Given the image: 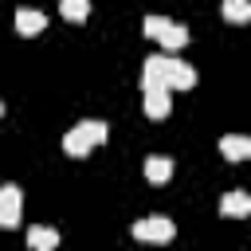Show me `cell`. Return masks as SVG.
I'll use <instances>...</instances> for the list:
<instances>
[{"label": "cell", "instance_id": "1", "mask_svg": "<svg viewBox=\"0 0 251 251\" xmlns=\"http://www.w3.org/2000/svg\"><path fill=\"white\" fill-rule=\"evenodd\" d=\"M110 137V126L102 122V118H86V122H78L75 129H67L63 133V149L71 153V157H86L94 145H102Z\"/></svg>", "mask_w": 251, "mask_h": 251}, {"label": "cell", "instance_id": "2", "mask_svg": "<svg viewBox=\"0 0 251 251\" xmlns=\"http://www.w3.org/2000/svg\"><path fill=\"white\" fill-rule=\"evenodd\" d=\"M176 235V224L169 216H145V220H133V239L141 243H169Z\"/></svg>", "mask_w": 251, "mask_h": 251}, {"label": "cell", "instance_id": "3", "mask_svg": "<svg viewBox=\"0 0 251 251\" xmlns=\"http://www.w3.org/2000/svg\"><path fill=\"white\" fill-rule=\"evenodd\" d=\"M24 212V196L16 184H0V227H16Z\"/></svg>", "mask_w": 251, "mask_h": 251}, {"label": "cell", "instance_id": "4", "mask_svg": "<svg viewBox=\"0 0 251 251\" xmlns=\"http://www.w3.org/2000/svg\"><path fill=\"white\" fill-rule=\"evenodd\" d=\"M169 63H173V55H149L145 67H141V86H145V90H165Z\"/></svg>", "mask_w": 251, "mask_h": 251}, {"label": "cell", "instance_id": "5", "mask_svg": "<svg viewBox=\"0 0 251 251\" xmlns=\"http://www.w3.org/2000/svg\"><path fill=\"white\" fill-rule=\"evenodd\" d=\"M188 86H196V67L173 55V63H169V75H165V90H188Z\"/></svg>", "mask_w": 251, "mask_h": 251}, {"label": "cell", "instance_id": "6", "mask_svg": "<svg viewBox=\"0 0 251 251\" xmlns=\"http://www.w3.org/2000/svg\"><path fill=\"white\" fill-rule=\"evenodd\" d=\"M47 27V16L39 8H16V31L20 35H39Z\"/></svg>", "mask_w": 251, "mask_h": 251}, {"label": "cell", "instance_id": "7", "mask_svg": "<svg viewBox=\"0 0 251 251\" xmlns=\"http://www.w3.org/2000/svg\"><path fill=\"white\" fill-rule=\"evenodd\" d=\"M27 247L31 251H55L59 247V231L47 227V224H31L27 227Z\"/></svg>", "mask_w": 251, "mask_h": 251}, {"label": "cell", "instance_id": "8", "mask_svg": "<svg viewBox=\"0 0 251 251\" xmlns=\"http://www.w3.org/2000/svg\"><path fill=\"white\" fill-rule=\"evenodd\" d=\"M220 153H224L227 161H243V157H251V137H243V133H224V137H220Z\"/></svg>", "mask_w": 251, "mask_h": 251}, {"label": "cell", "instance_id": "9", "mask_svg": "<svg viewBox=\"0 0 251 251\" xmlns=\"http://www.w3.org/2000/svg\"><path fill=\"white\" fill-rule=\"evenodd\" d=\"M169 176H173V157H165V153H149V157H145V180L165 184Z\"/></svg>", "mask_w": 251, "mask_h": 251}, {"label": "cell", "instance_id": "10", "mask_svg": "<svg viewBox=\"0 0 251 251\" xmlns=\"http://www.w3.org/2000/svg\"><path fill=\"white\" fill-rule=\"evenodd\" d=\"M220 212H224V216H247V212H251V196H247L243 188H231V192L220 200Z\"/></svg>", "mask_w": 251, "mask_h": 251}, {"label": "cell", "instance_id": "11", "mask_svg": "<svg viewBox=\"0 0 251 251\" xmlns=\"http://www.w3.org/2000/svg\"><path fill=\"white\" fill-rule=\"evenodd\" d=\"M169 110H173L169 90H145V114L149 118H169Z\"/></svg>", "mask_w": 251, "mask_h": 251}, {"label": "cell", "instance_id": "12", "mask_svg": "<svg viewBox=\"0 0 251 251\" xmlns=\"http://www.w3.org/2000/svg\"><path fill=\"white\" fill-rule=\"evenodd\" d=\"M157 43H165L169 51H176V47H184V43H188V27L173 20V24H169V27L161 31V39H157Z\"/></svg>", "mask_w": 251, "mask_h": 251}, {"label": "cell", "instance_id": "13", "mask_svg": "<svg viewBox=\"0 0 251 251\" xmlns=\"http://www.w3.org/2000/svg\"><path fill=\"white\" fill-rule=\"evenodd\" d=\"M59 12H63L67 20H86L90 4H86V0H63V4H59Z\"/></svg>", "mask_w": 251, "mask_h": 251}, {"label": "cell", "instance_id": "14", "mask_svg": "<svg viewBox=\"0 0 251 251\" xmlns=\"http://www.w3.org/2000/svg\"><path fill=\"white\" fill-rule=\"evenodd\" d=\"M224 16L227 20H247L251 16V4L247 0H224Z\"/></svg>", "mask_w": 251, "mask_h": 251}, {"label": "cell", "instance_id": "15", "mask_svg": "<svg viewBox=\"0 0 251 251\" xmlns=\"http://www.w3.org/2000/svg\"><path fill=\"white\" fill-rule=\"evenodd\" d=\"M169 24H173L169 16H145V35H153V39H161V31H165Z\"/></svg>", "mask_w": 251, "mask_h": 251}, {"label": "cell", "instance_id": "16", "mask_svg": "<svg viewBox=\"0 0 251 251\" xmlns=\"http://www.w3.org/2000/svg\"><path fill=\"white\" fill-rule=\"evenodd\" d=\"M0 114H4V102H0Z\"/></svg>", "mask_w": 251, "mask_h": 251}]
</instances>
